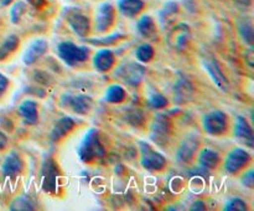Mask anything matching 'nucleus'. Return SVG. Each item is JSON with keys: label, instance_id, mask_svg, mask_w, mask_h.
Returning <instances> with one entry per match:
<instances>
[{"label": "nucleus", "instance_id": "4be33fe9", "mask_svg": "<svg viewBox=\"0 0 254 211\" xmlns=\"http://www.w3.org/2000/svg\"><path fill=\"white\" fill-rule=\"evenodd\" d=\"M178 12H179L178 2H175V1L166 2L165 6H164V9L161 10L160 15H159V17H160L161 26H163L164 29H165V27L173 26L174 20H175Z\"/></svg>", "mask_w": 254, "mask_h": 211}, {"label": "nucleus", "instance_id": "e433bc0d", "mask_svg": "<svg viewBox=\"0 0 254 211\" xmlns=\"http://www.w3.org/2000/svg\"><path fill=\"white\" fill-rule=\"evenodd\" d=\"M245 56H246V61H247L248 66H250L251 69H252V67H253V56H254V52H253L252 46H250V49H248L247 51H246Z\"/></svg>", "mask_w": 254, "mask_h": 211}, {"label": "nucleus", "instance_id": "f257e3e1", "mask_svg": "<svg viewBox=\"0 0 254 211\" xmlns=\"http://www.w3.org/2000/svg\"><path fill=\"white\" fill-rule=\"evenodd\" d=\"M106 155V149L102 144L99 133L96 128H91L82 139L78 146V156L83 163H92Z\"/></svg>", "mask_w": 254, "mask_h": 211}, {"label": "nucleus", "instance_id": "ddd939ff", "mask_svg": "<svg viewBox=\"0 0 254 211\" xmlns=\"http://www.w3.org/2000/svg\"><path fill=\"white\" fill-rule=\"evenodd\" d=\"M235 137L242 144L247 145L248 148H254V134L252 127L248 123L245 117L238 116L236 119L235 126Z\"/></svg>", "mask_w": 254, "mask_h": 211}, {"label": "nucleus", "instance_id": "cd10ccee", "mask_svg": "<svg viewBox=\"0 0 254 211\" xmlns=\"http://www.w3.org/2000/svg\"><path fill=\"white\" fill-rule=\"evenodd\" d=\"M238 30L242 36L243 41L250 46H253L254 41V32H253V24L250 19H243L242 21L238 24Z\"/></svg>", "mask_w": 254, "mask_h": 211}, {"label": "nucleus", "instance_id": "1a4fd4ad", "mask_svg": "<svg viewBox=\"0 0 254 211\" xmlns=\"http://www.w3.org/2000/svg\"><path fill=\"white\" fill-rule=\"evenodd\" d=\"M203 129L211 136H221L227 131V116L221 111H213L203 117Z\"/></svg>", "mask_w": 254, "mask_h": 211}, {"label": "nucleus", "instance_id": "393cba45", "mask_svg": "<svg viewBox=\"0 0 254 211\" xmlns=\"http://www.w3.org/2000/svg\"><path fill=\"white\" fill-rule=\"evenodd\" d=\"M138 31L141 36L146 39H153L156 35V25L155 21L149 15H144L138 22Z\"/></svg>", "mask_w": 254, "mask_h": 211}, {"label": "nucleus", "instance_id": "bb28decb", "mask_svg": "<svg viewBox=\"0 0 254 211\" xmlns=\"http://www.w3.org/2000/svg\"><path fill=\"white\" fill-rule=\"evenodd\" d=\"M127 92L121 84H113V86H109L108 89L106 92V99L109 103H122V102L126 99Z\"/></svg>", "mask_w": 254, "mask_h": 211}, {"label": "nucleus", "instance_id": "dca6fc26", "mask_svg": "<svg viewBox=\"0 0 254 211\" xmlns=\"http://www.w3.org/2000/svg\"><path fill=\"white\" fill-rule=\"evenodd\" d=\"M22 169H24V161L16 153H10L2 163V174L7 178H15L20 175Z\"/></svg>", "mask_w": 254, "mask_h": 211}, {"label": "nucleus", "instance_id": "9b49d317", "mask_svg": "<svg viewBox=\"0 0 254 211\" xmlns=\"http://www.w3.org/2000/svg\"><path fill=\"white\" fill-rule=\"evenodd\" d=\"M57 179H59V171H57L56 163L52 158H47L44 161L41 170V185L44 191L56 193Z\"/></svg>", "mask_w": 254, "mask_h": 211}, {"label": "nucleus", "instance_id": "a878e982", "mask_svg": "<svg viewBox=\"0 0 254 211\" xmlns=\"http://www.w3.org/2000/svg\"><path fill=\"white\" fill-rule=\"evenodd\" d=\"M20 45V39L16 35H10L6 39L2 41V44L0 45V61L4 59H6L10 54L15 51V50L19 47Z\"/></svg>", "mask_w": 254, "mask_h": 211}, {"label": "nucleus", "instance_id": "79ce46f5", "mask_svg": "<svg viewBox=\"0 0 254 211\" xmlns=\"http://www.w3.org/2000/svg\"><path fill=\"white\" fill-rule=\"evenodd\" d=\"M11 1L12 0H0V4H1L2 6H6V5H9Z\"/></svg>", "mask_w": 254, "mask_h": 211}, {"label": "nucleus", "instance_id": "f8f14e48", "mask_svg": "<svg viewBox=\"0 0 254 211\" xmlns=\"http://www.w3.org/2000/svg\"><path fill=\"white\" fill-rule=\"evenodd\" d=\"M114 6L111 2H103L98 7L96 14V30L98 32H106L114 24Z\"/></svg>", "mask_w": 254, "mask_h": 211}, {"label": "nucleus", "instance_id": "6e6552de", "mask_svg": "<svg viewBox=\"0 0 254 211\" xmlns=\"http://www.w3.org/2000/svg\"><path fill=\"white\" fill-rule=\"evenodd\" d=\"M61 104L74 113L83 116L92 109L93 99L87 94H64L61 98Z\"/></svg>", "mask_w": 254, "mask_h": 211}, {"label": "nucleus", "instance_id": "9d476101", "mask_svg": "<svg viewBox=\"0 0 254 211\" xmlns=\"http://www.w3.org/2000/svg\"><path fill=\"white\" fill-rule=\"evenodd\" d=\"M202 64L205 70L208 72L211 78H212V81L216 83V86H217L221 91L227 92L228 89H230V82H228V78L226 77V74L223 73L222 67L218 64L217 60L212 56L205 57Z\"/></svg>", "mask_w": 254, "mask_h": 211}, {"label": "nucleus", "instance_id": "2eb2a0df", "mask_svg": "<svg viewBox=\"0 0 254 211\" xmlns=\"http://www.w3.org/2000/svg\"><path fill=\"white\" fill-rule=\"evenodd\" d=\"M67 22L78 36H88L89 31H91V22L84 14L79 11L71 12V14L67 15Z\"/></svg>", "mask_w": 254, "mask_h": 211}, {"label": "nucleus", "instance_id": "f704fd0d", "mask_svg": "<svg viewBox=\"0 0 254 211\" xmlns=\"http://www.w3.org/2000/svg\"><path fill=\"white\" fill-rule=\"evenodd\" d=\"M242 184L250 189L253 188L254 186V171L252 170V169H251V170H248L247 173L242 176Z\"/></svg>", "mask_w": 254, "mask_h": 211}, {"label": "nucleus", "instance_id": "ea45409f", "mask_svg": "<svg viewBox=\"0 0 254 211\" xmlns=\"http://www.w3.org/2000/svg\"><path fill=\"white\" fill-rule=\"evenodd\" d=\"M7 145V137L0 131V150L5 149V146Z\"/></svg>", "mask_w": 254, "mask_h": 211}, {"label": "nucleus", "instance_id": "b1692460", "mask_svg": "<svg viewBox=\"0 0 254 211\" xmlns=\"http://www.w3.org/2000/svg\"><path fill=\"white\" fill-rule=\"evenodd\" d=\"M118 7L124 16L134 17L143 10V0H119Z\"/></svg>", "mask_w": 254, "mask_h": 211}, {"label": "nucleus", "instance_id": "c9c22d12", "mask_svg": "<svg viewBox=\"0 0 254 211\" xmlns=\"http://www.w3.org/2000/svg\"><path fill=\"white\" fill-rule=\"evenodd\" d=\"M7 86H9V79L4 76L2 73H0V97L4 94V92L6 91Z\"/></svg>", "mask_w": 254, "mask_h": 211}, {"label": "nucleus", "instance_id": "7ed1b4c3", "mask_svg": "<svg viewBox=\"0 0 254 211\" xmlns=\"http://www.w3.org/2000/svg\"><path fill=\"white\" fill-rule=\"evenodd\" d=\"M114 76L127 86L138 87L145 76V69L136 62L129 61L121 65L114 72Z\"/></svg>", "mask_w": 254, "mask_h": 211}, {"label": "nucleus", "instance_id": "20e7f679", "mask_svg": "<svg viewBox=\"0 0 254 211\" xmlns=\"http://www.w3.org/2000/svg\"><path fill=\"white\" fill-rule=\"evenodd\" d=\"M171 136V122L165 114H158L154 118L150 128V138L158 145L164 146Z\"/></svg>", "mask_w": 254, "mask_h": 211}, {"label": "nucleus", "instance_id": "412c9836", "mask_svg": "<svg viewBox=\"0 0 254 211\" xmlns=\"http://www.w3.org/2000/svg\"><path fill=\"white\" fill-rule=\"evenodd\" d=\"M19 113L29 124H35L39 121V108L37 103L32 99H25L19 106Z\"/></svg>", "mask_w": 254, "mask_h": 211}, {"label": "nucleus", "instance_id": "c756f323", "mask_svg": "<svg viewBox=\"0 0 254 211\" xmlns=\"http://www.w3.org/2000/svg\"><path fill=\"white\" fill-rule=\"evenodd\" d=\"M10 209H11V210H34L35 204L32 203L31 199H30L29 196L22 195L12 201Z\"/></svg>", "mask_w": 254, "mask_h": 211}, {"label": "nucleus", "instance_id": "f3484780", "mask_svg": "<svg viewBox=\"0 0 254 211\" xmlns=\"http://www.w3.org/2000/svg\"><path fill=\"white\" fill-rule=\"evenodd\" d=\"M197 148H198L197 139L193 138V137H190V138L185 139L178 150V160L184 164L190 163V161L193 159V156H195L196 151H197Z\"/></svg>", "mask_w": 254, "mask_h": 211}, {"label": "nucleus", "instance_id": "a19ab883", "mask_svg": "<svg viewBox=\"0 0 254 211\" xmlns=\"http://www.w3.org/2000/svg\"><path fill=\"white\" fill-rule=\"evenodd\" d=\"M27 1H29L30 4H32L34 6H36V7L42 6V5L45 4V0H27Z\"/></svg>", "mask_w": 254, "mask_h": 211}, {"label": "nucleus", "instance_id": "72a5a7b5", "mask_svg": "<svg viewBox=\"0 0 254 211\" xmlns=\"http://www.w3.org/2000/svg\"><path fill=\"white\" fill-rule=\"evenodd\" d=\"M123 34H113L111 36H107L106 39H91L88 40V42L93 45H102V46H108V45L116 44L118 40H121L123 37Z\"/></svg>", "mask_w": 254, "mask_h": 211}, {"label": "nucleus", "instance_id": "f03ea898", "mask_svg": "<svg viewBox=\"0 0 254 211\" xmlns=\"http://www.w3.org/2000/svg\"><path fill=\"white\" fill-rule=\"evenodd\" d=\"M59 57L68 66H76L88 59L89 51L87 47L79 46L72 41H64L57 46Z\"/></svg>", "mask_w": 254, "mask_h": 211}, {"label": "nucleus", "instance_id": "a211bd4d", "mask_svg": "<svg viewBox=\"0 0 254 211\" xmlns=\"http://www.w3.org/2000/svg\"><path fill=\"white\" fill-rule=\"evenodd\" d=\"M174 96H175L176 103L184 104L188 103L193 96V86L188 79H179L178 83L174 86Z\"/></svg>", "mask_w": 254, "mask_h": 211}, {"label": "nucleus", "instance_id": "6ab92c4d", "mask_svg": "<svg viewBox=\"0 0 254 211\" xmlns=\"http://www.w3.org/2000/svg\"><path fill=\"white\" fill-rule=\"evenodd\" d=\"M74 127V121L71 117H62L61 119L56 122V124L52 128L51 134H50V138L52 141H59L60 139H62L64 137H66L69 132L73 129Z\"/></svg>", "mask_w": 254, "mask_h": 211}, {"label": "nucleus", "instance_id": "473e14b6", "mask_svg": "<svg viewBox=\"0 0 254 211\" xmlns=\"http://www.w3.org/2000/svg\"><path fill=\"white\" fill-rule=\"evenodd\" d=\"M168 104H169L168 98H166V97L161 93L153 94V96L150 97V99H149V106L154 109L165 108Z\"/></svg>", "mask_w": 254, "mask_h": 211}, {"label": "nucleus", "instance_id": "58836bf2", "mask_svg": "<svg viewBox=\"0 0 254 211\" xmlns=\"http://www.w3.org/2000/svg\"><path fill=\"white\" fill-rule=\"evenodd\" d=\"M191 210H206V204L203 203V201H195V203L192 204V206H191Z\"/></svg>", "mask_w": 254, "mask_h": 211}, {"label": "nucleus", "instance_id": "7c9ffc66", "mask_svg": "<svg viewBox=\"0 0 254 211\" xmlns=\"http://www.w3.org/2000/svg\"><path fill=\"white\" fill-rule=\"evenodd\" d=\"M225 210L226 211H247L248 210V205L245 200L242 199H231L227 204L225 205Z\"/></svg>", "mask_w": 254, "mask_h": 211}, {"label": "nucleus", "instance_id": "2f4dec72", "mask_svg": "<svg viewBox=\"0 0 254 211\" xmlns=\"http://www.w3.org/2000/svg\"><path fill=\"white\" fill-rule=\"evenodd\" d=\"M25 12H26V4L24 1H16V4L12 6L11 12H10V15H11V21L14 24H17Z\"/></svg>", "mask_w": 254, "mask_h": 211}, {"label": "nucleus", "instance_id": "5701e85b", "mask_svg": "<svg viewBox=\"0 0 254 211\" xmlns=\"http://www.w3.org/2000/svg\"><path fill=\"white\" fill-rule=\"evenodd\" d=\"M221 161V156L217 151L212 150V149H203L198 156V164L202 166L203 169H216Z\"/></svg>", "mask_w": 254, "mask_h": 211}, {"label": "nucleus", "instance_id": "4c0bfd02", "mask_svg": "<svg viewBox=\"0 0 254 211\" xmlns=\"http://www.w3.org/2000/svg\"><path fill=\"white\" fill-rule=\"evenodd\" d=\"M236 4L241 7H245V9H248V7L252 6L253 0H235Z\"/></svg>", "mask_w": 254, "mask_h": 211}, {"label": "nucleus", "instance_id": "423d86ee", "mask_svg": "<svg viewBox=\"0 0 254 211\" xmlns=\"http://www.w3.org/2000/svg\"><path fill=\"white\" fill-rule=\"evenodd\" d=\"M251 154L243 148H235L228 153L225 160V169L231 175H236L246 168L251 161Z\"/></svg>", "mask_w": 254, "mask_h": 211}, {"label": "nucleus", "instance_id": "aec40b11", "mask_svg": "<svg viewBox=\"0 0 254 211\" xmlns=\"http://www.w3.org/2000/svg\"><path fill=\"white\" fill-rule=\"evenodd\" d=\"M114 54L109 49H102L94 55L93 65L99 72H107L114 66Z\"/></svg>", "mask_w": 254, "mask_h": 211}, {"label": "nucleus", "instance_id": "39448f33", "mask_svg": "<svg viewBox=\"0 0 254 211\" xmlns=\"http://www.w3.org/2000/svg\"><path fill=\"white\" fill-rule=\"evenodd\" d=\"M140 154H141V165L146 170L159 171L163 170L164 166L166 165V159L159 151L154 150L148 143L140 141Z\"/></svg>", "mask_w": 254, "mask_h": 211}, {"label": "nucleus", "instance_id": "4468645a", "mask_svg": "<svg viewBox=\"0 0 254 211\" xmlns=\"http://www.w3.org/2000/svg\"><path fill=\"white\" fill-rule=\"evenodd\" d=\"M49 50V44H47L46 40L44 39H37L35 41H32L29 45L26 50L24 52V56H22V61L25 65H32L37 61L39 59H41L45 54Z\"/></svg>", "mask_w": 254, "mask_h": 211}, {"label": "nucleus", "instance_id": "0eeeda50", "mask_svg": "<svg viewBox=\"0 0 254 211\" xmlns=\"http://www.w3.org/2000/svg\"><path fill=\"white\" fill-rule=\"evenodd\" d=\"M190 40V27L186 24H179L176 26H173V29L169 31L166 41L171 49L176 50V51H184V50L188 49Z\"/></svg>", "mask_w": 254, "mask_h": 211}, {"label": "nucleus", "instance_id": "c85d7f7f", "mask_svg": "<svg viewBox=\"0 0 254 211\" xmlns=\"http://www.w3.org/2000/svg\"><path fill=\"white\" fill-rule=\"evenodd\" d=\"M154 56V49L151 45L144 44L140 45V46L136 49L135 51V57L139 62H143V64H146V62L150 61Z\"/></svg>", "mask_w": 254, "mask_h": 211}]
</instances>
